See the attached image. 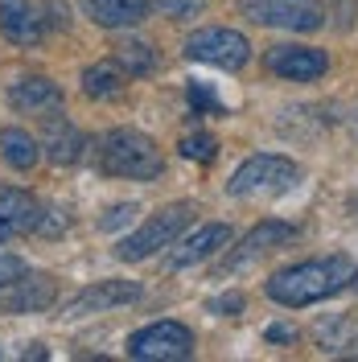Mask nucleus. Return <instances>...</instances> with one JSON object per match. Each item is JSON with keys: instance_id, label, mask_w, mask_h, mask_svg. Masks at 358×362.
Listing matches in <instances>:
<instances>
[{"instance_id": "nucleus-1", "label": "nucleus", "mask_w": 358, "mask_h": 362, "mask_svg": "<svg viewBox=\"0 0 358 362\" xmlns=\"http://www.w3.org/2000/svg\"><path fill=\"white\" fill-rule=\"evenodd\" d=\"M350 284H358L354 259L350 255H325V259H305V264L280 268L268 280V296L284 309H305V305L346 293Z\"/></svg>"}, {"instance_id": "nucleus-2", "label": "nucleus", "mask_w": 358, "mask_h": 362, "mask_svg": "<svg viewBox=\"0 0 358 362\" xmlns=\"http://www.w3.org/2000/svg\"><path fill=\"white\" fill-rule=\"evenodd\" d=\"M99 169L108 177H128V181H157L165 173L157 140L136 128H112L99 140Z\"/></svg>"}, {"instance_id": "nucleus-3", "label": "nucleus", "mask_w": 358, "mask_h": 362, "mask_svg": "<svg viewBox=\"0 0 358 362\" xmlns=\"http://www.w3.org/2000/svg\"><path fill=\"white\" fill-rule=\"evenodd\" d=\"M301 181V165L289 157H276V153H260V157H247L231 181H226V194L239 198V202H255V198H280L296 189Z\"/></svg>"}, {"instance_id": "nucleus-4", "label": "nucleus", "mask_w": 358, "mask_h": 362, "mask_svg": "<svg viewBox=\"0 0 358 362\" xmlns=\"http://www.w3.org/2000/svg\"><path fill=\"white\" fill-rule=\"evenodd\" d=\"M190 218H194V206H190V202L161 206L144 226H136L132 235H124V239L115 243V259H124V264H140V259L157 255L161 247H169L181 230L190 226Z\"/></svg>"}, {"instance_id": "nucleus-5", "label": "nucleus", "mask_w": 358, "mask_h": 362, "mask_svg": "<svg viewBox=\"0 0 358 362\" xmlns=\"http://www.w3.org/2000/svg\"><path fill=\"white\" fill-rule=\"evenodd\" d=\"M128 358L136 362H185L194 358V329L181 321H153L128 338Z\"/></svg>"}, {"instance_id": "nucleus-6", "label": "nucleus", "mask_w": 358, "mask_h": 362, "mask_svg": "<svg viewBox=\"0 0 358 362\" xmlns=\"http://www.w3.org/2000/svg\"><path fill=\"white\" fill-rule=\"evenodd\" d=\"M185 58L190 62H206V66L219 70H243L251 62V42H247L239 29H198L185 37Z\"/></svg>"}, {"instance_id": "nucleus-7", "label": "nucleus", "mask_w": 358, "mask_h": 362, "mask_svg": "<svg viewBox=\"0 0 358 362\" xmlns=\"http://www.w3.org/2000/svg\"><path fill=\"white\" fill-rule=\"evenodd\" d=\"M247 21L268 25V29H292V33H313L325 21V8L317 0H239Z\"/></svg>"}, {"instance_id": "nucleus-8", "label": "nucleus", "mask_w": 358, "mask_h": 362, "mask_svg": "<svg viewBox=\"0 0 358 362\" xmlns=\"http://www.w3.org/2000/svg\"><path fill=\"white\" fill-rule=\"evenodd\" d=\"M292 239H296V226L276 223V218H268V223H260V226H251L243 239H239V247L226 251V259L219 264V276H231V272L251 268L255 259H264L268 251L284 247V243H292Z\"/></svg>"}, {"instance_id": "nucleus-9", "label": "nucleus", "mask_w": 358, "mask_h": 362, "mask_svg": "<svg viewBox=\"0 0 358 362\" xmlns=\"http://www.w3.org/2000/svg\"><path fill=\"white\" fill-rule=\"evenodd\" d=\"M231 239H235V230L226 223H202L194 226L185 239H181L178 247L165 255V272H185L202 264V259H210V255H219L223 247H231Z\"/></svg>"}, {"instance_id": "nucleus-10", "label": "nucleus", "mask_w": 358, "mask_h": 362, "mask_svg": "<svg viewBox=\"0 0 358 362\" xmlns=\"http://www.w3.org/2000/svg\"><path fill=\"white\" fill-rule=\"evenodd\" d=\"M140 300V284L136 280H99L83 293H74L62 305V317H87V313H108V309H120V305H132Z\"/></svg>"}, {"instance_id": "nucleus-11", "label": "nucleus", "mask_w": 358, "mask_h": 362, "mask_svg": "<svg viewBox=\"0 0 358 362\" xmlns=\"http://www.w3.org/2000/svg\"><path fill=\"white\" fill-rule=\"evenodd\" d=\"M45 4L37 0H0V33L13 45H37L50 29V17H42Z\"/></svg>"}, {"instance_id": "nucleus-12", "label": "nucleus", "mask_w": 358, "mask_h": 362, "mask_svg": "<svg viewBox=\"0 0 358 362\" xmlns=\"http://www.w3.org/2000/svg\"><path fill=\"white\" fill-rule=\"evenodd\" d=\"M264 62H268L272 74H280L289 83H313L330 66L325 54L313 49V45H272L268 54H264Z\"/></svg>"}, {"instance_id": "nucleus-13", "label": "nucleus", "mask_w": 358, "mask_h": 362, "mask_svg": "<svg viewBox=\"0 0 358 362\" xmlns=\"http://www.w3.org/2000/svg\"><path fill=\"white\" fill-rule=\"evenodd\" d=\"M54 300H58V284L50 276L25 272L21 280L0 288V313H45Z\"/></svg>"}, {"instance_id": "nucleus-14", "label": "nucleus", "mask_w": 358, "mask_h": 362, "mask_svg": "<svg viewBox=\"0 0 358 362\" xmlns=\"http://www.w3.org/2000/svg\"><path fill=\"white\" fill-rule=\"evenodd\" d=\"M42 148H45V160H50V165L67 169V165H79V160L87 157L91 140L79 132V128H74L62 112H54V115H45V140H42Z\"/></svg>"}, {"instance_id": "nucleus-15", "label": "nucleus", "mask_w": 358, "mask_h": 362, "mask_svg": "<svg viewBox=\"0 0 358 362\" xmlns=\"http://www.w3.org/2000/svg\"><path fill=\"white\" fill-rule=\"evenodd\" d=\"M8 107L21 115H54L62 112V90L45 74H25L8 87Z\"/></svg>"}, {"instance_id": "nucleus-16", "label": "nucleus", "mask_w": 358, "mask_h": 362, "mask_svg": "<svg viewBox=\"0 0 358 362\" xmlns=\"http://www.w3.org/2000/svg\"><path fill=\"white\" fill-rule=\"evenodd\" d=\"M45 218V206L29 189H0V223L13 235H37Z\"/></svg>"}, {"instance_id": "nucleus-17", "label": "nucleus", "mask_w": 358, "mask_h": 362, "mask_svg": "<svg viewBox=\"0 0 358 362\" xmlns=\"http://www.w3.org/2000/svg\"><path fill=\"white\" fill-rule=\"evenodd\" d=\"M83 13L99 29H132L153 13V0H83Z\"/></svg>"}, {"instance_id": "nucleus-18", "label": "nucleus", "mask_w": 358, "mask_h": 362, "mask_svg": "<svg viewBox=\"0 0 358 362\" xmlns=\"http://www.w3.org/2000/svg\"><path fill=\"white\" fill-rule=\"evenodd\" d=\"M128 90V74L120 62H95V66L83 70V95L95 99V103H108V99H120Z\"/></svg>"}, {"instance_id": "nucleus-19", "label": "nucleus", "mask_w": 358, "mask_h": 362, "mask_svg": "<svg viewBox=\"0 0 358 362\" xmlns=\"http://www.w3.org/2000/svg\"><path fill=\"white\" fill-rule=\"evenodd\" d=\"M0 157H4L8 169L29 173V169L42 160V144L25 132V128H0Z\"/></svg>"}, {"instance_id": "nucleus-20", "label": "nucleus", "mask_w": 358, "mask_h": 362, "mask_svg": "<svg viewBox=\"0 0 358 362\" xmlns=\"http://www.w3.org/2000/svg\"><path fill=\"white\" fill-rule=\"evenodd\" d=\"M115 62L124 66L128 78H149V74H157V49L144 37H124V42H115Z\"/></svg>"}, {"instance_id": "nucleus-21", "label": "nucleus", "mask_w": 358, "mask_h": 362, "mask_svg": "<svg viewBox=\"0 0 358 362\" xmlns=\"http://www.w3.org/2000/svg\"><path fill=\"white\" fill-rule=\"evenodd\" d=\"M317 350L321 354H337V350H346V346H354L358 329L350 317H330V321H317Z\"/></svg>"}, {"instance_id": "nucleus-22", "label": "nucleus", "mask_w": 358, "mask_h": 362, "mask_svg": "<svg viewBox=\"0 0 358 362\" xmlns=\"http://www.w3.org/2000/svg\"><path fill=\"white\" fill-rule=\"evenodd\" d=\"M181 157L185 160H198V165H210V160L219 157V140L210 132H194V136H181Z\"/></svg>"}, {"instance_id": "nucleus-23", "label": "nucleus", "mask_w": 358, "mask_h": 362, "mask_svg": "<svg viewBox=\"0 0 358 362\" xmlns=\"http://www.w3.org/2000/svg\"><path fill=\"white\" fill-rule=\"evenodd\" d=\"M185 99H190L194 115H223V112H226L223 103H219V95L206 87V83H198V78H194V83L185 87Z\"/></svg>"}, {"instance_id": "nucleus-24", "label": "nucleus", "mask_w": 358, "mask_h": 362, "mask_svg": "<svg viewBox=\"0 0 358 362\" xmlns=\"http://www.w3.org/2000/svg\"><path fill=\"white\" fill-rule=\"evenodd\" d=\"M153 8L161 17H169V21H190V17H198L206 8V0H153Z\"/></svg>"}, {"instance_id": "nucleus-25", "label": "nucleus", "mask_w": 358, "mask_h": 362, "mask_svg": "<svg viewBox=\"0 0 358 362\" xmlns=\"http://www.w3.org/2000/svg\"><path fill=\"white\" fill-rule=\"evenodd\" d=\"M29 264H25L21 255H8V251H0V288H8L13 280H21Z\"/></svg>"}, {"instance_id": "nucleus-26", "label": "nucleus", "mask_w": 358, "mask_h": 362, "mask_svg": "<svg viewBox=\"0 0 358 362\" xmlns=\"http://www.w3.org/2000/svg\"><path fill=\"white\" fill-rule=\"evenodd\" d=\"M206 309H210V313H219V317H239V313H243V296H239V293L214 296V300H210Z\"/></svg>"}, {"instance_id": "nucleus-27", "label": "nucleus", "mask_w": 358, "mask_h": 362, "mask_svg": "<svg viewBox=\"0 0 358 362\" xmlns=\"http://www.w3.org/2000/svg\"><path fill=\"white\" fill-rule=\"evenodd\" d=\"M67 230V214L58 206H45V218H42V230L37 235H62Z\"/></svg>"}, {"instance_id": "nucleus-28", "label": "nucleus", "mask_w": 358, "mask_h": 362, "mask_svg": "<svg viewBox=\"0 0 358 362\" xmlns=\"http://www.w3.org/2000/svg\"><path fill=\"white\" fill-rule=\"evenodd\" d=\"M132 214H136V206H132V202H128V206H112V210H108V218H103L99 226H103V230H115L120 223H128Z\"/></svg>"}, {"instance_id": "nucleus-29", "label": "nucleus", "mask_w": 358, "mask_h": 362, "mask_svg": "<svg viewBox=\"0 0 358 362\" xmlns=\"http://www.w3.org/2000/svg\"><path fill=\"white\" fill-rule=\"evenodd\" d=\"M296 338V329H292V325H272L268 329V341H292Z\"/></svg>"}, {"instance_id": "nucleus-30", "label": "nucleus", "mask_w": 358, "mask_h": 362, "mask_svg": "<svg viewBox=\"0 0 358 362\" xmlns=\"http://www.w3.org/2000/svg\"><path fill=\"white\" fill-rule=\"evenodd\" d=\"M8 239H13V230H8V226L0 223V247H4V243H8Z\"/></svg>"}]
</instances>
